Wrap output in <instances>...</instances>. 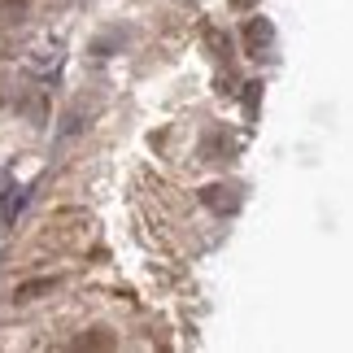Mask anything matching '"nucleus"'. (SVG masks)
Here are the masks:
<instances>
[{
  "label": "nucleus",
  "instance_id": "nucleus-1",
  "mask_svg": "<svg viewBox=\"0 0 353 353\" xmlns=\"http://www.w3.org/2000/svg\"><path fill=\"white\" fill-rule=\"evenodd\" d=\"M244 48H249V57H270L275 52V26H270L266 18H249V26H244Z\"/></svg>",
  "mask_w": 353,
  "mask_h": 353
},
{
  "label": "nucleus",
  "instance_id": "nucleus-2",
  "mask_svg": "<svg viewBox=\"0 0 353 353\" xmlns=\"http://www.w3.org/2000/svg\"><path fill=\"white\" fill-rule=\"evenodd\" d=\"M201 201H205L214 214H236V210H240V188L214 183V188H205V192H201Z\"/></svg>",
  "mask_w": 353,
  "mask_h": 353
},
{
  "label": "nucleus",
  "instance_id": "nucleus-3",
  "mask_svg": "<svg viewBox=\"0 0 353 353\" xmlns=\"http://www.w3.org/2000/svg\"><path fill=\"white\" fill-rule=\"evenodd\" d=\"M52 288H57V279H35V283H22L13 296H18V301H35V296H44V292H52Z\"/></svg>",
  "mask_w": 353,
  "mask_h": 353
},
{
  "label": "nucleus",
  "instance_id": "nucleus-4",
  "mask_svg": "<svg viewBox=\"0 0 353 353\" xmlns=\"http://www.w3.org/2000/svg\"><path fill=\"white\" fill-rule=\"evenodd\" d=\"M22 5H26V0H0V18H13Z\"/></svg>",
  "mask_w": 353,
  "mask_h": 353
},
{
  "label": "nucleus",
  "instance_id": "nucleus-5",
  "mask_svg": "<svg viewBox=\"0 0 353 353\" xmlns=\"http://www.w3.org/2000/svg\"><path fill=\"white\" fill-rule=\"evenodd\" d=\"M227 5H232V9H240V13H244V9H253L257 0H227Z\"/></svg>",
  "mask_w": 353,
  "mask_h": 353
}]
</instances>
